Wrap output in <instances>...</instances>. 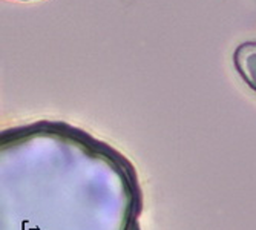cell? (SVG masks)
<instances>
[{
  "mask_svg": "<svg viewBox=\"0 0 256 230\" xmlns=\"http://www.w3.org/2000/svg\"><path fill=\"white\" fill-rule=\"evenodd\" d=\"M234 64L241 78L256 92V40L238 46L234 54Z\"/></svg>",
  "mask_w": 256,
  "mask_h": 230,
  "instance_id": "6da1fadb",
  "label": "cell"
},
{
  "mask_svg": "<svg viewBox=\"0 0 256 230\" xmlns=\"http://www.w3.org/2000/svg\"><path fill=\"white\" fill-rule=\"evenodd\" d=\"M22 2H28V0H22Z\"/></svg>",
  "mask_w": 256,
  "mask_h": 230,
  "instance_id": "7a4b0ae2",
  "label": "cell"
}]
</instances>
